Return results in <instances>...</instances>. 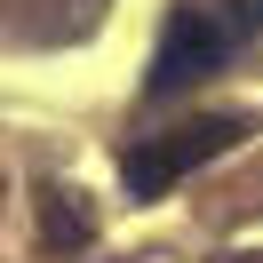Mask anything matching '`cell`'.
<instances>
[{"label": "cell", "mask_w": 263, "mask_h": 263, "mask_svg": "<svg viewBox=\"0 0 263 263\" xmlns=\"http://www.w3.org/2000/svg\"><path fill=\"white\" fill-rule=\"evenodd\" d=\"M239 120H223V112H208V120H183V128H167V136H152V144H136L128 160H120V176H128V192L136 199H167L192 167H208V160H223L231 144H239Z\"/></svg>", "instance_id": "cell-2"}, {"label": "cell", "mask_w": 263, "mask_h": 263, "mask_svg": "<svg viewBox=\"0 0 263 263\" xmlns=\"http://www.w3.org/2000/svg\"><path fill=\"white\" fill-rule=\"evenodd\" d=\"M231 40H263V0H231Z\"/></svg>", "instance_id": "cell-4"}, {"label": "cell", "mask_w": 263, "mask_h": 263, "mask_svg": "<svg viewBox=\"0 0 263 263\" xmlns=\"http://www.w3.org/2000/svg\"><path fill=\"white\" fill-rule=\"evenodd\" d=\"M40 231H48V247H88V208L72 192H40Z\"/></svg>", "instance_id": "cell-3"}, {"label": "cell", "mask_w": 263, "mask_h": 263, "mask_svg": "<svg viewBox=\"0 0 263 263\" xmlns=\"http://www.w3.org/2000/svg\"><path fill=\"white\" fill-rule=\"evenodd\" d=\"M231 24L215 16V8H199V0H176L160 24V48H152V72H144V96H183V88L215 80V72L231 64Z\"/></svg>", "instance_id": "cell-1"}]
</instances>
